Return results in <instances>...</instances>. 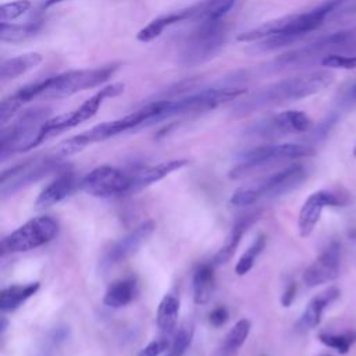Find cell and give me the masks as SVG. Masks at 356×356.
<instances>
[{
    "label": "cell",
    "mask_w": 356,
    "mask_h": 356,
    "mask_svg": "<svg viewBox=\"0 0 356 356\" xmlns=\"http://www.w3.org/2000/svg\"><path fill=\"white\" fill-rule=\"evenodd\" d=\"M348 0H324L318 6L277 19L238 35L239 42H260L263 50H274L298 42L310 32L318 29L324 21L342 7Z\"/></svg>",
    "instance_id": "obj_1"
},
{
    "label": "cell",
    "mask_w": 356,
    "mask_h": 356,
    "mask_svg": "<svg viewBox=\"0 0 356 356\" xmlns=\"http://www.w3.org/2000/svg\"><path fill=\"white\" fill-rule=\"evenodd\" d=\"M332 81L334 74L328 70H316L296 76L285 78L268 83L249 95L235 106L234 113L236 115H246L260 108L302 100L321 92L330 86Z\"/></svg>",
    "instance_id": "obj_2"
},
{
    "label": "cell",
    "mask_w": 356,
    "mask_h": 356,
    "mask_svg": "<svg viewBox=\"0 0 356 356\" xmlns=\"http://www.w3.org/2000/svg\"><path fill=\"white\" fill-rule=\"evenodd\" d=\"M120 63H111L96 68L65 71L29 85L22 86L11 97L21 107L33 99H64L75 93L100 86L120 70Z\"/></svg>",
    "instance_id": "obj_3"
},
{
    "label": "cell",
    "mask_w": 356,
    "mask_h": 356,
    "mask_svg": "<svg viewBox=\"0 0 356 356\" xmlns=\"http://www.w3.org/2000/svg\"><path fill=\"white\" fill-rule=\"evenodd\" d=\"M332 54H356V29H345L317 38L316 40L281 54L273 63L275 70L303 68L323 63Z\"/></svg>",
    "instance_id": "obj_4"
},
{
    "label": "cell",
    "mask_w": 356,
    "mask_h": 356,
    "mask_svg": "<svg viewBox=\"0 0 356 356\" xmlns=\"http://www.w3.org/2000/svg\"><path fill=\"white\" fill-rule=\"evenodd\" d=\"M153 115H154V104L153 102H150L124 117H120L111 121H104L102 124L92 127L88 131H83L75 136H71L63 140L54 149V156H57L58 159L67 157L83 150L86 146L93 145L96 142L110 139L113 136H117L122 132H127L139 127L152 125Z\"/></svg>",
    "instance_id": "obj_5"
},
{
    "label": "cell",
    "mask_w": 356,
    "mask_h": 356,
    "mask_svg": "<svg viewBox=\"0 0 356 356\" xmlns=\"http://www.w3.org/2000/svg\"><path fill=\"white\" fill-rule=\"evenodd\" d=\"M309 177V168L305 164H291L250 186L238 188L229 202L234 206H250L259 199H273L298 189Z\"/></svg>",
    "instance_id": "obj_6"
},
{
    "label": "cell",
    "mask_w": 356,
    "mask_h": 356,
    "mask_svg": "<svg viewBox=\"0 0 356 356\" xmlns=\"http://www.w3.org/2000/svg\"><path fill=\"white\" fill-rule=\"evenodd\" d=\"M245 93L243 88L238 86H213L207 89H202L189 95H184L174 99H159L157 102V117L156 122L163 120L203 113L207 110H213L217 106L227 103L229 100H235Z\"/></svg>",
    "instance_id": "obj_7"
},
{
    "label": "cell",
    "mask_w": 356,
    "mask_h": 356,
    "mask_svg": "<svg viewBox=\"0 0 356 356\" xmlns=\"http://www.w3.org/2000/svg\"><path fill=\"white\" fill-rule=\"evenodd\" d=\"M196 24L197 26L188 35L179 50V63L185 67L209 61L221 50L227 40L228 25L225 18Z\"/></svg>",
    "instance_id": "obj_8"
},
{
    "label": "cell",
    "mask_w": 356,
    "mask_h": 356,
    "mask_svg": "<svg viewBox=\"0 0 356 356\" xmlns=\"http://www.w3.org/2000/svg\"><path fill=\"white\" fill-rule=\"evenodd\" d=\"M50 108L33 107L22 111L13 122L1 127L0 157L4 160L15 152H28L35 142L42 125L49 120Z\"/></svg>",
    "instance_id": "obj_9"
},
{
    "label": "cell",
    "mask_w": 356,
    "mask_h": 356,
    "mask_svg": "<svg viewBox=\"0 0 356 356\" xmlns=\"http://www.w3.org/2000/svg\"><path fill=\"white\" fill-rule=\"evenodd\" d=\"M313 147L302 143H271L245 152L239 163L229 171L231 179L245 178L254 171L274 165L285 160H298L313 156Z\"/></svg>",
    "instance_id": "obj_10"
},
{
    "label": "cell",
    "mask_w": 356,
    "mask_h": 356,
    "mask_svg": "<svg viewBox=\"0 0 356 356\" xmlns=\"http://www.w3.org/2000/svg\"><path fill=\"white\" fill-rule=\"evenodd\" d=\"M124 92V83H111L107 85L104 88H102L99 92H96L93 96H90L88 100H85L78 108H75L74 111L68 113V114H60L57 117L49 118L40 128L39 135L36 138L35 146H39L40 143H43L44 140L65 132L88 120H90L97 110L100 108V106L103 104V102L106 99L110 97H115L118 95H121Z\"/></svg>",
    "instance_id": "obj_11"
},
{
    "label": "cell",
    "mask_w": 356,
    "mask_h": 356,
    "mask_svg": "<svg viewBox=\"0 0 356 356\" xmlns=\"http://www.w3.org/2000/svg\"><path fill=\"white\" fill-rule=\"evenodd\" d=\"M58 232V222L50 216L28 220L1 241L3 253L29 252L49 243Z\"/></svg>",
    "instance_id": "obj_12"
},
{
    "label": "cell",
    "mask_w": 356,
    "mask_h": 356,
    "mask_svg": "<svg viewBox=\"0 0 356 356\" xmlns=\"http://www.w3.org/2000/svg\"><path fill=\"white\" fill-rule=\"evenodd\" d=\"M56 171H63V164L57 156H38L26 160L1 172L0 193L3 197L10 196Z\"/></svg>",
    "instance_id": "obj_13"
},
{
    "label": "cell",
    "mask_w": 356,
    "mask_h": 356,
    "mask_svg": "<svg viewBox=\"0 0 356 356\" xmlns=\"http://www.w3.org/2000/svg\"><path fill=\"white\" fill-rule=\"evenodd\" d=\"M131 185L132 177L111 165H99L79 181L82 191L97 197H108L131 192Z\"/></svg>",
    "instance_id": "obj_14"
},
{
    "label": "cell",
    "mask_w": 356,
    "mask_h": 356,
    "mask_svg": "<svg viewBox=\"0 0 356 356\" xmlns=\"http://www.w3.org/2000/svg\"><path fill=\"white\" fill-rule=\"evenodd\" d=\"M312 128L310 117L299 110H286L267 120L259 121L250 128L253 135L263 138H280L293 134H305Z\"/></svg>",
    "instance_id": "obj_15"
},
{
    "label": "cell",
    "mask_w": 356,
    "mask_h": 356,
    "mask_svg": "<svg viewBox=\"0 0 356 356\" xmlns=\"http://www.w3.org/2000/svg\"><path fill=\"white\" fill-rule=\"evenodd\" d=\"M156 228V224L153 220H146L140 222L138 227H135L131 232H128L125 236H122L120 241H117L103 256L100 260V268L108 270L131 256H134L140 246L150 238Z\"/></svg>",
    "instance_id": "obj_16"
},
{
    "label": "cell",
    "mask_w": 356,
    "mask_h": 356,
    "mask_svg": "<svg viewBox=\"0 0 356 356\" xmlns=\"http://www.w3.org/2000/svg\"><path fill=\"white\" fill-rule=\"evenodd\" d=\"M341 264V246L338 242H331L317 259L305 270L303 282L313 288L330 281H334L339 275Z\"/></svg>",
    "instance_id": "obj_17"
},
{
    "label": "cell",
    "mask_w": 356,
    "mask_h": 356,
    "mask_svg": "<svg viewBox=\"0 0 356 356\" xmlns=\"http://www.w3.org/2000/svg\"><path fill=\"white\" fill-rule=\"evenodd\" d=\"M341 204V199L328 191H317L314 193H312L305 203L302 204L300 210H299V216H298V229H299V235L302 238L309 236L316 224L320 220V216L324 210L325 206H337Z\"/></svg>",
    "instance_id": "obj_18"
},
{
    "label": "cell",
    "mask_w": 356,
    "mask_h": 356,
    "mask_svg": "<svg viewBox=\"0 0 356 356\" xmlns=\"http://www.w3.org/2000/svg\"><path fill=\"white\" fill-rule=\"evenodd\" d=\"M338 296H339V289L337 286H330L325 291L316 295L313 299H310L303 313L295 323V330L298 332H306L317 327L321 321L325 307L331 305Z\"/></svg>",
    "instance_id": "obj_19"
},
{
    "label": "cell",
    "mask_w": 356,
    "mask_h": 356,
    "mask_svg": "<svg viewBox=\"0 0 356 356\" xmlns=\"http://www.w3.org/2000/svg\"><path fill=\"white\" fill-rule=\"evenodd\" d=\"M79 185L75 175L71 171H61L44 189L39 193L35 206L38 209H46L50 206L57 204L58 202L64 200L67 196H70L75 186Z\"/></svg>",
    "instance_id": "obj_20"
},
{
    "label": "cell",
    "mask_w": 356,
    "mask_h": 356,
    "mask_svg": "<svg viewBox=\"0 0 356 356\" xmlns=\"http://www.w3.org/2000/svg\"><path fill=\"white\" fill-rule=\"evenodd\" d=\"M236 0H203L188 8H184L185 21H218L232 10Z\"/></svg>",
    "instance_id": "obj_21"
},
{
    "label": "cell",
    "mask_w": 356,
    "mask_h": 356,
    "mask_svg": "<svg viewBox=\"0 0 356 356\" xmlns=\"http://www.w3.org/2000/svg\"><path fill=\"white\" fill-rule=\"evenodd\" d=\"M188 163H189V160H186V159H172V160H167V161H163V163H159L156 165L142 170L140 172H138L136 175L132 177L131 192L143 189V188L165 178L171 172L188 165Z\"/></svg>",
    "instance_id": "obj_22"
},
{
    "label": "cell",
    "mask_w": 356,
    "mask_h": 356,
    "mask_svg": "<svg viewBox=\"0 0 356 356\" xmlns=\"http://www.w3.org/2000/svg\"><path fill=\"white\" fill-rule=\"evenodd\" d=\"M259 213H250V214H246L243 217H241L235 224L234 227L231 228L224 245L218 249V252L216 253V256L213 257V264L214 266H221V264H225L235 253L243 234L249 229V227L254 222V220L257 218Z\"/></svg>",
    "instance_id": "obj_23"
},
{
    "label": "cell",
    "mask_w": 356,
    "mask_h": 356,
    "mask_svg": "<svg viewBox=\"0 0 356 356\" xmlns=\"http://www.w3.org/2000/svg\"><path fill=\"white\" fill-rule=\"evenodd\" d=\"M43 61V57L40 53L29 51L24 53L7 60H3L0 64V79L3 82L15 79L28 71L36 68Z\"/></svg>",
    "instance_id": "obj_24"
},
{
    "label": "cell",
    "mask_w": 356,
    "mask_h": 356,
    "mask_svg": "<svg viewBox=\"0 0 356 356\" xmlns=\"http://www.w3.org/2000/svg\"><path fill=\"white\" fill-rule=\"evenodd\" d=\"M179 316V299L174 293H165L159 303L156 313V324L159 330L170 335L174 332Z\"/></svg>",
    "instance_id": "obj_25"
},
{
    "label": "cell",
    "mask_w": 356,
    "mask_h": 356,
    "mask_svg": "<svg viewBox=\"0 0 356 356\" xmlns=\"http://www.w3.org/2000/svg\"><path fill=\"white\" fill-rule=\"evenodd\" d=\"M39 282L29 284H14L8 285L1 291L0 295V309L3 312H13L18 309L22 303H25L32 295H35L39 289Z\"/></svg>",
    "instance_id": "obj_26"
},
{
    "label": "cell",
    "mask_w": 356,
    "mask_h": 356,
    "mask_svg": "<svg viewBox=\"0 0 356 356\" xmlns=\"http://www.w3.org/2000/svg\"><path fill=\"white\" fill-rule=\"evenodd\" d=\"M193 300L196 305H204L210 300L214 289V264L203 263L193 274Z\"/></svg>",
    "instance_id": "obj_27"
},
{
    "label": "cell",
    "mask_w": 356,
    "mask_h": 356,
    "mask_svg": "<svg viewBox=\"0 0 356 356\" xmlns=\"http://www.w3.org/2000/svg\"><path fill=\"white\" fill-rule=\"evenodd\" d=\"M136 293V282L134 278H122L113 282L103 298V303L108 307L118 309L132 302Z\"/></svg>",
    "instance_id": "obj_28"
},
{
    "label": "cell",
    "mask_w": 356,
    "mask_h": 356,
    "mask_svg": "<svg viewBox=\"0 0 356 356\" xmlns=\"http://www.w3.org/2000/svg\"><path fill=\"white\" fill-rule=\"evenodd\" d=\"M184 21H185V15H184L182 10L174 11V13H170L165 15H160V17L152 19L146 26H143L138 32L136 39L139 42H150V40L159 38L165 28L175 25L178 22H184Z\"/></svg>",
    "instance_id": "obj_29"
},
{
    "label": "cell",
    "mask_w": 356,
    "mask_h": 356,
    "mask_svg": "<svg viewBox=\"0 0 356 356\" xmlns=\"http://www.w3.org/2000/svg\"><path fill=\"white\" fill-rule=\"evenodd\" d=\"M40 21L26 22V24H13V22H0V40L17 43L26 40L33 36L40 29Z\"/></svg>",
    "instance_id": "obj_30"
},
{
    "label": "cell",
    "mask_w": 356,
    "mask_h": 356,
    "mask_svg": "<svg viewBox=\"0 0 356 356\" xmlns=\"http://www.w3.org/2000/svg\"><path fill=\"white\" fill-rule=\"evenodd\" d=\"M249 332H250V321L248 318L238 320L225 335V339L222 343V353L225 355L235 353L243 345Z\"/></svg>",
    "instance_id": "obj_31"
},
{
    "label": "cell",
    "mask_w": 356,
    "mask_h": 356,
    "mask_svg": "<svg viewBox=\"0 0 356 356\" xmlns=\"http://www.w3.org/2000/svg\"><path fill=\"white\" fill-rule=\"evenodd\" d=\"M266 246V236L264 235H259L256 239H253V242L250 243V246L245 250V253L239 257L236 266H235V273L238 275H245L250 271V268L253 267L256 259L259 257V254L263 252Z\"/></svg>",
    "instance_id": "obj_32"
},
{
    "label": "cell",
    "mask_w": 356,
    "mask_h": 356,
    "mask_svg": "<svg viewBox=\"0 0 356 356\" xmlns=\"http://www.w3.org/2000/svg\"><path fill=\"white\" fill-rule=\"evenodd\" d=\"M193 338V324L186 323L181 325L175 332L174 338L167 349L165 356H184Z\"/></svg>",
    "instance_id": "obj_33"
},
{
    "label": "cell",
    "mask_w": 356,
    "mask_h": 356,
    "mask_svg": "<svg viewBox=\"0 0 356 356\" xmlns=\"http://www.w3.org/2000/svg\"><path fill=\"white\" fill-rule=\"evenodd\" d=\"M318 339L325 346L335 349L339 353H348L350 346L356 342V332L355 331H346L342 334H328L321 332L318 335Z\"/></svg>",
    "instance_id": "obj_34"
},
{
    "label": "cell",
    "mask_w": 356,
    "mask_h": 356,
    "mask_svg": "<svg viewBox=\"0 0 356 356\" xmlns=\"http://www.w3.org/2000/svg\"><path fill=\"white\" fill-rule=\"evenodd\" d=\"M31 0H15L0 6V22H11L31 8Z\"/></svg>",
    "instance_id": "obj_35"
},
{
    "label": "cell",
    "mask_w": 356,
    "mask_h": 356,
    "mask_svg": "<svg viewBox=\"0 0 356 356\" xmlns=\"http://www.w3.org/2000/svg\"><path fill=\"white\" fill-rule=\"evenodd\" d=\"M321 65L327 68L352 70L356 68V54H332L324 58Z\"/></svg>",
    "instance_id": "obj_36"
},
{
    "label": "cell",
    "mask_w": 356,
    "mask_h": 356,
    "mask_svg": "<svg viewBox=\"0 0 356 356\" xmlns=\"http://www.w3.org/2000/svg\"><path fill=\"white\" fill-rule=\"evenodd\" d=\"M170 339L167 338V335L164 334L163 337H159L156 339H153L152 342H149L139 353V356H160L161 353L167 352L168 346H170Z\"/></svg>",
    "instance_id": "obj_37"
},
{
    "label": "cell",
    "mask_w": 356,
    "mask_h": 356,
    "mask_svg": "<svg viewBox=\"0 0 356 356\" xmlns=\"http://www.w3.org/2000/svg\"><path fill=\"white\" fill-rule=\"evenodd\" d=\"M209 320H210V323L214 327H220V325H222L228 320V310L224 306H218V307H216L210 313V318Z\"/></svg>",
    "instance_id": "obj_38"
},
{
    "label": "cell",
    "mask_w": 356,
    "mask_h": 356,
    "mask_svg": "<svg viewBox=\"0 0 356 356\" xmlns=\"http://www.w3.org/2000/svg\"><path fill=\"white\" fill-rule=\"evenodd\" d=\"M339 104H341V107L356 106V82L352 83L346 90H343Z\"/></svg>",
    "instance_id": "obj_39"
},
{
    "label": "cell",
    "mask_w": 356,
    "mask_h": 356,
    "mask_svg": "<svg viewBox=\"0 0 356 356\" xmlns=\"http://www.w3.org/2000/svg\"><path fill=\"white\" fill-rule=\"evenodd\" d=\"M295 293H296V286L292 284V285H289L286 289H285V292H284V295H282V299H281V302H282V305L285 306V307H288L291 303H292V300H293V298H295Z\"/></svg>",
    "instance_id": "obj_40"
},
{
    "label": "cell",
    "mask_w": 356,
    "mask_h": 356,
    "mask_svg": "<svg viewBox=\"0 0 356 356\" xmlns=\"http://www.w3.org/2000/svg\"><path fill=\"white\" fill-rule=\"evenodd\" d=\"M63 1H65V0H43V7L47 8V7H51V6L63 3Z\"/></svg>",
    "instance_id": "obj_41"
},
{
    "label": "cell",
    "mask_w": 356,
    "mask_h": 356,
    "mask_svg": "<svg viewBox=\"0 0 356 356\" xmlns=\"http://www.w3.org/2000/svg\"><path fill=\"white\" fill-rule=\"evenodd\" d=\"M6 327H7V320L6 317H1V334L6 331Z\"/></svg>",
    "instance_id": "obj_42"
},
{
    "label": "cell",
    "mask_w": 356,
    "mask_h": 356,
    "mask_svg": "<svg viewBox=\"0 0 356 356\" xmlns=\"http://www.w3.org/2000/svg\"><path fill=\"white\" fill-rule=\"evenodd\" d=\"M353 154H355V157H356V147H355V150H353Z\"/></svg>",
    "instance_id": "obj_43"
}]
</instances>
